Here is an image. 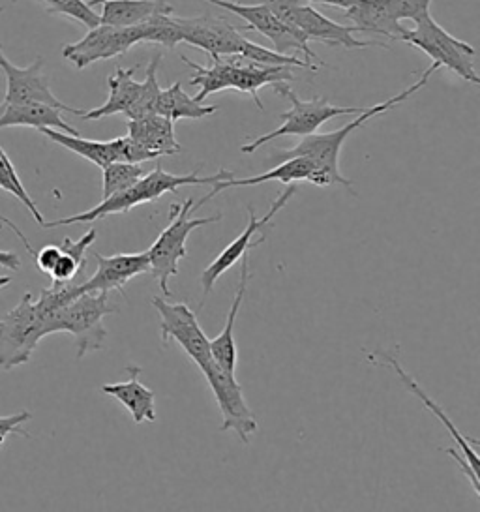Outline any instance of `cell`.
<instances>
[{"mask_svg":"<svg viewBox=\"0 0 480 512\" xmlns=\"http://www.w3.org/2000/svg\"><path fill=\"white\" fill-rule=\"evenodd\" d=\"M437 70H439V66H437L435 62H432V66H430V68L422 74L419 81H417L415 85H411L409 89H405V91L400 92V94L392 96L390 100L383 102V104H377V106L362 109L359 113V117H357L355 121L347 122L345 126L334 130V132H329V134H317V132H315L312 136L302 137L299 145H295L293 149L278 152V154L274 156V160L282 162V160H289V158L306 156V158L314 160L315 166H317V169L312 171V175L308 177V181L306 182L315 184V186H321V188L332 186V184H340V186H345L353 196H357V192L353 190L351 181H347L344 175L340 173V152H342V147H344L345 139L351 136L355 130L362 128L366 122L372 121L377 115L387 113L392 107H396L398 104L405 102V100H409L415 92L424 89V87L428 85L432 74L437 72Z\"/></svg>","mask_w":480,"mask_h":512,"instance_id":"6da1fadb","label":"cell"},{"mask_svg":"<svg viewBox=\"0 0 480 512\" xmlns=\"http://www.w3.org/2000/svg\"><path fill=\"white\" fill-rule=\"evenodd\" d=\"M201 167L195 173H188V175H173L167 173L162 164L154 167L150 173H145L139 181L135 182L134 186H130L128 190L117 192L113 196L104 197V201L90 209V211L81 212V214H74L68 218H60V220H53V222H44V229H51V227L72 226V224H90L96 220H102L105 216L111 214H124L130 212L134 207L145 205V203H154L156 199L171 192L177 194V190L182 186H203V184H214V182L225 181L235 177L231 171L222 169L210 177H199Z\"/></svg>","mask_w":480,"mask_h":512,"instance_id":"7a4b0ae2","label":"cell"},{"mask_svg":"<svg viewBox=\"0 0 480 512\" xmlns=\"http://www.w3.org/2000/svg\"><path fill=\"white\" fill-rule=\"evenodd\" d=\"M119 308L109 301V293L89 291L75 297L59 310L47 323V336L55 332H68L75 338L77 359H83L90 353L104 349L107 329L105 316L117 312Z\"/></svg>","mask_w":480,"mask_h":512,"instance_id":"3957f363","label":"cell"},{"mask_svg":"<svg viewBox=\"0 0 480 512\" xmlns=\"http://www.w3.org/2000/svg\"><path fill=\"white\" fill-rule=\"evenodd\" d=\"M169 209H171L169 226L165 227L160 237L150 246V250H147L150 272L158 280L165 297H171L169 280L179 274L180 259L188 256L186 241L190 233L197 227L209 226L222 220V214L207 216V218H192L194 199H186L182 205L173 203Z\"/></svg>","mask_w":480,"mask_h":512,"instance_id":"277c9868","label":"cell"},{"mask_svg":"<svg viewBox=\"0 0 480 512\" xmlns=\"http://www.w3.org/2000/svg\"><path fill=\"white\" fill-rule=\"evenodd\" d=\"M254 4H265L270 12L280 17L285 25L306 36L308 42H321L332 47L362 49V47H387L375 40L355 38V27L340 25L317 12L306 0H250Z\"/></svg>","mask_w":480,"mask_h":512,"instance_id":"5b68a950","label":"cell"},{"mask_svg":"<svg viewBox=\"0 0 480 512\" xmlns=\"http://www.w3.org/2000/svg\"><path fill=\"white\" fill-rule=\"evenodd\" d=\"M402 42L426 53L439 68L445 66L456 76L479 85L480 77L475 70L477 51L473 46L465 44L462 40L454 38L450 32L445 31L432 14L415 21V29L411 31L405 29Z\"/></svg>","mask_w":480,"mask_h":512,"instance_id":"8992f818","label":"cell"},{"mask_svg":"<svg viewBox=\"0 0 480 512\" xmlns=\"http://www.w3.org/2000/svg\"><path fill=\"white\" fill-rule=\"evenodd\" d=\"M272 89L291 102V109L280 115V119H282L280 128H276L274 132H269L265 136L257 137L248 145H242L240 152H244V154H252L259 147L267 145L272 139H278V137L295 136L302 139V137L312 136L330 119H336L342 115H359L362 111L360 107L330 106L327 98H323V96H315L312 100L304 102L287 87V83L274 85Z\"/></svg>","mask_w":480,"mask_h":512,"instance_id":"52a82bcc","label":"cell"},{"mask_svg":"<svg viewBox=\"0 0 480 512\" xmlns=\"http://www.w3.org/2000/svg\"><path fill=\"white\" fill-rule=\"evenodd\" d=\"M42 338L44 319L32 293H25L14 310L0 319V370H14L30 362Z\"/></svg>","mask_w":480,"mask_h":512,"instance_id":"ba28073f","label":"cell"},{"mask_svg":"<svg viewBox=\"0 0 480 512\" xmlns=\"http://www.w3.org/2000/svg\"><path fill=\"white\" fill-rule=\"evenodd\" d=\"M205 2L220 6L227 12L244 19L246 27L240 31H255L263 34L272 42L274 51H278L282 55H289V57L302 55L304 62H308L314 70H317L314 61L323 64V61L310 49V42L306 40V36L291 29L289 25H285L284 21L280 17L274 16L265 4H254V2L240 4V2H231V0H205Z\"/></svg>","mask_w":480,"mask_h":512,"instance_id":"9c48e42d","label":"cell"},{"mask_svg":"<svg viewBox=\"0 0 480 512\" xmlns=\"http://www.w3.org/2000/svg\"><path fill=\"white\" fill-rule=\"evenodd\" d=\"M199 370L207 379L210 391L214 394L218 407L222 411L224 424L220 426V432H235L244 445H250L252 436L257 432V421L244 398V392L235 372L222 368L218 362L214 361V357L205 364H201Z\"/></svg>","mask_w":480,"mask_h":512,"instance_id":"30bf717a","label":"cell"},{"mask_svg":"<svg viewBox=\"0 0 480 512\" xmlns=\"http://www.w3.org/2000/svg\"><path fill=\"white\" fill-rule=\"evenodd\" d=\"M152 306L158 310L162 319V346H167L169 340H175L197 368L212 359L210 340L186 302L171 304L160 297H154Z\"/></svg>","mask_w":480,"mask_h":512,"instance_id":"8fae6325","label":"cell"},{"mask_svg":"<svg viewBox=\"0 0 480 512\" xmlns=\"http://www.w3.org/2000/svg\"><path fill=\"white\" fill-rule=\"evenodd\" d=\"M141 44V34L135 27H111L100 23L75 44L64 46L62 57L72 62L77 70H85L98 61H109L126 55L132 47Z\"/></svg>","mask_w":480,"mask_h":512,"instance_id":"7c38bea8","label":"cell"},{"mask_svg":"<svg viewBox=\"0 0 480 512\" xmlns=\"http://www.w3.org/2000/svg\"><path fill=\"white\" fill-rule=\"evenodd\" d=\"M297 194V188L295 186H289L285 190L284 194H280V197L272 203L270 211L263 216V218H255V211L250 207V220H248V226L240 233L239 237L235 241L231 242L225 250L220 252V256L216 257L209 267L201 274V287H203V299H207L210 293H212V287L216 284V280L229 271L237 261H240V257L244 256L246 252L254 250L259 244L267 241V235L263 233L261 237H257V241H254L255 233L261 231L263 227L272 226V220L278 212L284 209L285 205L289 203V199Z\"/></svg>","mask_w":480,"mask_h":512,"instance_id":"4fadbf2b","label":"cell"},{"mask_svg":"<svg viewBox=\"0 0 480 512\" xmlns=\"http://www.w3.org/2000/svg\"><path fill=\"white\" fill-rule=\"evenodd\" d=\"M182 42L197 47L212 57H239L246 36L224 17H175Z\"/></svg>","mask_w":480,"mask_h":512,"instance_id":"5bb4252c","label":"cell"},{"mask_svg":"<svg viewBox=\"0 0 480 512\" xmlns=\"http://www.w3.org/2000/svg\"><path fill=\"white\" fill-rule=\"evenodd\" d=\"M0 70L6 76V96L2 104H47L59 107L62 111L81 115V109L62 104L49 87V79L44 76V59L38 57L27 68H17L15 64L0 55Z\"/></svg>","mask_w":480,"mask_h":512,"instance_id":"9a60e30c","label":"cell"},{"mask_svg":"<svg viewBox=\"0 0 480 512\" xmlns=\"http://www.w3.org/2000/svg\"><path fill=\"white\" fill-rule=\"evenodd\" d=\"M98 269L94 276H90L87 282L79 284L81 293L89 291H120L124 295V286L134 280L135 276H141L150 271L149 256L147 252L139 254H115V256H102L94 254Z\"/></svg>","mask_w":480,"mask_h":512,"instance_id":"2e32d148","label":"cell"},{"mask_svg":"<svg viewBox=\"0 0 480 512\" xmlns=\"http://www.w3.org/2000/svg\"><path fill=\"white\" fill-rule=\"evenodd\" d=\"M368 361L374 362V364H385V366H389V368H394V372L404 381L405 387L413 392V394L419 398L420 402L424 404V407L434 415L435 419L445 426V430H447L450 437L456 441V445L460 447V451L464 452L465 462L479 473V458H477V452H475V447L479 445V441L462 436L460 430L454 426V422L450 421L449 417H447V413L441 409V406L435 404L434 400L424 392V389L411 377L409 372H405L404 366L396 361L392 355H389V353H374V355H368Z\"/></svg>","mask_w":480,"mask_h":512,"instance_id":"e0dca14e","label":"cell"},{"mask_svg":"<svg viewBox=\"0 0 480 512\" xmlns=\"http://www.w3.org/2000/svg\"><path fill=\"white\" fill-rule=\"evenodd\" d=\"M295 76L291 72V66H263L255 62L242 61L233 57L231 59V74H229V91L244 92L250 94L255 100V106L261 111L265 109L259 98V91L263 87H274L280 83H289Z\"/></svg>","mask_w":480,"mask_h":512,"instance_id":"ac0fdd59","label":"cell"},{"mask_svg":"<svg viewBox=\"0 0 480 512\" xmlns=\"http://www.w3.org/2000/svg\"><path fill=\"white\" fill-rule=\"evenodd\" d=\"M240 259H242V267H240L239 287H237V293L233 297L229 314L225 319L224 331L220 332L214 340H210V351H212L214 361L229 372H237L239 351H237V340H235V323H237L240 306L246 297L248 280H250V254L246 252Z\"/></svg>","mask_w":480,"mask_h":512,"instance_id":"d6986e66","label":"cell"},{"mask_svg":"<svg viewBox=\"0 0 480 512\" xmlns=\"http://www.w3.org/2000/svg\"><path fill=\"white\" fill-rule=\"evenodd\" d=\"M344 19L351 21L357 32L379 34L390 40H402L405 27L392 16L387 0H357L345 10Z\"/></svg>","mask_w":480,"mask_h":512,"instance_id":"ffe728a7","label":"cell"},{"mask_svg":"<svg viewBox=\"0 0 480 512\" xmlns=\"http://www.w3.org/2000/svg\"><path fill=\"white\" fill-rule=\"evenodd\" d=\"M130 379L124 381V383H111V385H104L102 392L107 396H113L117 398L122 406L126 407L132 415L135 424H141V422H154L158 419L156 415V394L152 389H149L147 385L141 383L139 374H141V368L130 364L126 368Z\"/></svg>","mask_w":480,"mask_h":512,"instance_id":"44dd1931","label":"cell"},{"mask_svg":"<svg viewBox=\"0 0 480 512\" xmlns=\"http://www.w3.org/2000/svg\"><path fill=\"white\" fill-rule=\"evenodd\" d=\"M62 109L47 104H0V130L4 128H53L72 136H79L74 126L62 119Z\"/></svg>","mask_w":480,"mask_h":512,"instance_id":"7402d4cb","label":"cell"},{"mask_svg":"<svg viewBox=\"0 0 480 512\" xmlns=\"http://www.w3.org/2000/svg\"><path fill=\"white\" fill-rule=\"evenodd\" d=\"M315 169H317V166H315L314 160H310L306 156H297V158L282 160L274 169H270V171L263 173V175H257V177H250V179H235V177H231V179H225V181L214 182L212 184L214 188L197 205H194V211L199 209L201 205H205L212 197H216L220 192L227 190V188L257 186V184H265V182L270 181L284 182V184H291V182L295 181L306 182Z\"/></svg>","mask_w":480,"mask_h":512,"instance_id":"603a6c76","label":"cell"},{"mask_svg":"<svg viewBox=\"0 0 480 512\" xmlns=\"http://www.w3.org/2000/svg\"><path fill=\"white\" fill-rule=\"evenodd\" d=\"M128 136L143 145L147 151L160 156H173L182 152V145L175 137V122L158 113L128 121Z\"/></svg>","mask_w":480,"mask_h":512,"instance_id":"cb8c5ba5","label":"cell"},{"mask_svg":"<svg viewBox=\"0 0 480 512\" xmlns=\"http://www.w3.org/2000/svg\"><path fill=\"white\" fill-rule=\"evenodd\" d=\"M135 68H117L113 76L107 77L109 98L104 106L94 107L90 111H81L83 121H100L111 115H126L139 98L141 83L134 79Z\"/></svg>","mask_w":480,"mask_h":512,"instance_id":"d4e9b609","label":"cell"},{"mask_svg":"<svg viewBox=\"0 0 480 512\" xmlns=\"http://www.w3.org/2000/svg\"><path fill=\"white\" fill-rule=\"evenodd\" d=\"M100 23L111 27H135L169 8L167 0H104Z\"/></svg>","mask_w":480,"mask_h":512,"instance_id":"484cf974","label":"cell"},{"mask_svg":"<svg viewBox=\"0 0 480 512\" xmlns=\"http://www.w3.org/2000/svg\"><path fill=\"white\" fill-rule=\"evenodd\" d=\"M216 111L218 106H203L195 102V98L182 91L179 81L173 83L169 89H162L156 102V113L173 122L182 121V119L201 121L205 117L214 115Z\"/></svg>","mask_w":480,"mask_h":512,"instance_id":"4316f807","label":"cell"},{"mask_svg":"<svg viewBox=\"0 0 480 512\" xmlns=\"http://www.w3.org/2000/svg\"><path fill=\"white\" fill-rule=\"evenodd\" d=\"M98 231L90 229L79 241H72L70 237H66L60 246V257L57 265L51 271V280L55 286L60 284H70L74 282L75 276L79 274L81 269H85L87 265V250L92 246V242L96 241Z\"/></svg>","mask_w":480,"mask_h":512,"instance_id":"83f0119b","label":"cell"},{"mask_svg":"<svg viewBox=\"0 0 480 512\" xmlns=\"http://www.w3.org/2000/svg\"><path fill=\"white\" fill-rule=\"evenodd\" d=\"M49 141L57 143L60 147L74 152L77 156L85 158L92 162L94 166L102 167L109 166L111 162H115V152H113V145L111 141H92V139H83V137L72 136L60 130H53V128H44L40 130Z\"/></svg>","mask_w":480,"mask_h":512,"instance_id":"f1b7e54d","label":"cell"},{"mask_svg":"<svg viewBox=\"0 0 480 512\" xmlns=\"http://www.w3.org/2000/svg\"><path fill=\"white\" fill-rule=\"evenodd\" d=\"M173 8H165L162 12L149 17L145 23L137 25L139 34H141V44L150 42V44H158L164 46L165 49H175L182 42V32L175 21Z\"/></svg>","mask_w":480,"mask_h":512,"instance_id":"f546056e","label":"cell"},{"mask_svg":"<svg viewBox=\"0 0 480 512\" xmlns=\"http://www.w3.org/2000/svg\"><path fill=\"white\" fill-rule=\"evenodd\" d=\"M162 57H164L162 53H156L150 59L147 76H145V81L141 83L139 98H137V102L132 106V109L126 113L128 121L143 119V117H149V115L156 113V102H158V96L162 92V87L158 83V68H160Z\"/></svg>","mask_w":480,"mask_h":512,"instance_id":"4dcf8cb0","label":"cell"},{"mask_svg":"<svg viewBox=\"0 0 480 512\" xmlns=\"http://www.w3.org/2000/svg\"><path fill=\"white\" fill-rule=\"evenodd\" d=\"M0 190H4V192H8V194L17 197V199L29 209L32 218H34L40 226H44L45 220L44 216H42V212L38 211V205L32 201L29 192L25 190L23 182H21L17 171H15L12 160L8 158V154H6V151H4L2 147H0Z\"/></svg>","mask_w":480,"mask_h":512,"instance_id":"1f68e13d","label":"cell"},{"mask_svg":"<svg viewBox=\"0 0 480 512\" xmlns=\"http://www.w3.org/2000/svg\"><path fill=\"white\" fill-rule=\"evenodd\" d=\"M147 173V169L143 164H126V162H111L109 166L104 167V188H102V196L109 197L122 190H128L130 186H134L143 175Z\"/></svg>","mask_w":480,"mask_h":512,"instance_id":"d6a6232c","label":"cell"},{"mask_svg":"<svg viewBox=\"0 0 480 512\" xmlns=\"http://www.w3.org/2000/svg\"><path fill=\"white\" fill-rule=\"evenodd\" d=\"M115 162H126V164H147L150 160H156L158 156L154 152L147 151L143 145H139L130 136L111 139Z\"/></svg>","mask_w":480,"mask_h":512,"instance_id":"836d02e7","label":"cell"},{"mask_svg":"<svg viewBox=\"0 0 480 512\" xmlns=\"http://www.w3.org/2000/svg\"><path fill=\"white\" fill-rule=\"evenodd\" d=\"M389 2L390 12L398 21L402 19H411L419 21L420 17L430 14L432 0H387Z\"/></svg>","mask_w":480,"mask_h":512,"instance_id":"e575fe53","label":"cell"},{"mask_svg":"<svg viewBox=\"0 0 480 512\" xmlns=\"http://www.w3.org/2000/svg\"><path fill=\"white\" fill-rule=\"evenodd\" d=\"M32 419L29 411H21V413H15V415H8V417H0V449L4 445V441L10 436H27L29 432H25L21 426L25 422H29Z\"/></svg>","mask_w":480,"mask_h":512,"instance_id":"d590c367","label":"cell"},{"mask_svg":"<svg viewBox=\"0 0 480 512\" xmlns=\"http://www.w3.org/2000/svg\"><path fill=\"white\" fill-rule=\"evenodd\" d=\"M60 257V246H44L40 252H36L34 263L38 267V271L44 274H51L53 267L57 265Z\"/></svg>","mask_w":480,"mask_h":512,"instance_id":"8d00e7d4","label":"cell"},{"mask_svg":"<svg viewBox=\"0 0 480 512\" xmlns=\"http://www.w3.org/2000/svg\"><path fill=\"white\" fill-rule=\"evenodd\" d=\"M445 452L449 454V456H452L460 466H462V469H464L465 477L471 481V484H473V490H475V494L477 496H480V484H479V473L473 469V467L469 466L467 462L464 460V456H460L458 452H456V449H445Z\"/></svg>","mask_w":480,"mask_h":512,"instance_id":"74e56055","label":"cell"},{"mask_svg":"<svg viewBox=\"0 0 480 512\" xmlns=\"http://www.w3.org/2000/svg\"><path fill=\"white\" fill-rule=\"evenodd\" d=\"M0 267H2V269H8V271H19L21 259H19V256H17L15 252L0 250Z\"/></svg>","mask_w":480,"mask_h":512,"instance_id":"f35d334b","label":"cell"},{"mask_svg":"<svg viewBox=\"0 0 480 512\" xmlns=\"http://www.w3.org/2000/svg\"><path fill=\"white\" fill-rule=\"evenodd\" d=\"M306 2H315V4H325V6H332V8H344V10H347L357 0H306Z\"/></svg>","mask_w":480,"mask_h":512,"instance_id":"ab89813d","label":"cell"},{"mask_svg":"<svg viewBox=\"0 0 480 512\" xmlns=\"http://www.w3.org/2000/svg\"><path fill=\"white\" fill-rule=\"evenodd\" d=\"M10 282H12L10 276H0V291L6 286H10Z\"/></svg>","mask_w":480,"mask_h":512,"instance_id":"60d3db41","label":"cell"},{"mask_svg":"<svg viewBox=\"0 0 480 512\" xmlns=\"http://www.w3.org/2000/svg\"><path fill=\"white\" fill-rule=\"evenodd\" d=\"M104 0H89V6H96V4H102Z\"/></svg>","mask_w":480,"mask_h":512,"instance_id":"b9f144b4","label":"cell"},{"mask_svg":"<svg viewBox=\"0 0 480 512\" xmlns=\"http://www.w3.org/2000/svg\"><path fill=\"white\" fill-rule=\"evenodd\" d=\"M2 12H4V6H0V14H2Z\"/></svg>","mask_w":480,"mask_h":512,"instance_id":"7bdbcfd3","label":"cell"},{"mask_svg":"<svg viewBox=\"0 0 480 512\" xmlns=\"http://www.w3.org/2000/svg\"><path fill=\"white\" fill-rule=\"evenodd\" d=\"M2 53H4V51H2V46H0V55H2Z\"/></svg>","mask_w":480,"mask_h":512,"instance_id":"ee69618b","label":"cell"}]
</instances>
